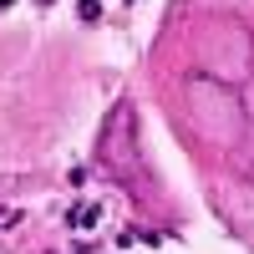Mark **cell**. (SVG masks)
I'll use <instances>...</instances> for the list:
<instances>
[{
	"label": "cell",
	"instance_id": "cell-1",
	"mask_svg": "<svg viewBox=\"0 0 254 254\" xmlns=\"http://www.w3.org/2000/svg\"><path fill=\"white\" fill-rule=\"evenodd\" d=\"M97 219H102V208H92V203H81V208H71V224H76V229H92Z\"/></svg>",
	"mask_w": 254,
	"mask_h": 254
},
{
	"label": "cell",
	"instance_id": "cell-2",
	"mask_svg": "<svg viewBox=\"0 0 254 254\" xmlns=\"http://www.w3.org/2000/svg\"><path fill=\"white\" fill-rule=\"evenodd\" d=\"M76 10H81V20H97V15H102L97 0H76Z\"/></svg>",
	"mask_w": 254,
	"mask_h": 254
}]
</instances>
